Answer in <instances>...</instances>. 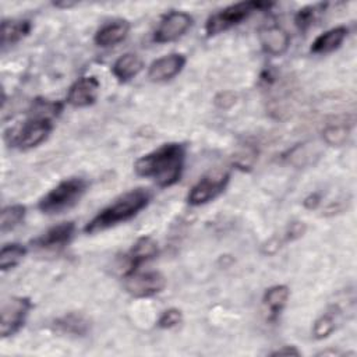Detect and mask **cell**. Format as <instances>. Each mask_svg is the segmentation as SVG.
Wrapping results in <instances>:
<instances>
[{
  "instance_id": "cell-5",
  "label": "cell",
  "mask_w": 357,
  "mask_h": 357,
  "mask_svg": "<svg viewBox=\"0 0 357 357\" xmlns=\"http://www.w3.org/2000/svg\"><path fill=\"white\" fill-rule=\"evenodd\" d=\"M265 1H240L230 4L215 14H212L205 22V32L208 36H215L220 32L230 29L244 21L251 13L269 7Z\"/></svg>"
},
{
  "instance_id": "cell-2",
  "label": "cell",
  "mask_w": 357,
  "mask_h": 357,
  "mask_svg": "<svg viewBox=\"0 0 357 357\" xmlns=\"http://www.w3.org/2000/svg\"><path fill=\"white\" fill-rule=\"evenodd\" d=\"M151 201V194L145 188H135L121 194L102 211H99L84 227L88 234H95L124 223L137 216Z\"/></svg>"
},
{
  "instance_id": "cell-24",
  "label": "cell",
  "mask_w": 357,
  "mask_h": 357,
  "mask_svg": "<svg viewBox=\"0 0 357 357\" xmlns=\"http://www.w3.org/2000/svg\"><path fill=\"white\" fill-rule=\"evenodd\" d=\"M325 6L326 4H314V6H307L300 8L294 17V22L297 28L300 31H307L317 21L319 14L325 10Z\"/></svg>"
},
{
  "instance_id": "cell-13",
  "label": "cell",
  "mask_w": 357,
  "mask_h": 357,
  "mask_svg": "<svg viewBox=\"0 0 357 357\" xmlns=\"http://www.w3.org/2000/svg\"><path fill=\"white\" fill-rule=\"evenodd\" d=\"M158 255V244L152 237H139L126 255V272L124 276L132 273L139 265L153 259Z\"/></svg>"
},
{
  "instance_id": "cell-25",
  "label": "cell",
  "mask_w": 357,
  "mask_h": 357,
  "mask_svg": "<svg viewBox=\"0 0 357 357\" xmlns=\"http://www.w3.org/2000/svg\"><path fill=\"white\" fill-rule=\"evenodd\" d=\"M335 325H336V321L332 312L322 314L314 324V328H312L314 337L318 340L328 337L335 331Z\"/></svg>"
},
{
  "instance_id": "cell-28",
  "label": "cell",
  "mask_w": 357,
  "mask_h": 357,
  "mask_svg": "<svg viewBox=\"0 0 357 357\" xmlns=\"http://www.w3.org/2000/svg\"><path fill=\"white\" fill-rule=\"evenodd\" d=\"M319 202H321V195L318 194V192H312V194H310L305 199H304V206L307 208V209H315L318 205H319Z\"/></svg>"
},
{
  "instance_id": "cell-27",
  "label": "cell",
  "mask_w": 357,
  "mask_h": 357,
  "mask_svg": "<svg viewBox=\"0 0 357 357\" xmlns=\"http://www.w3.org/2000/svg\"><path fill=\"white\" fill-rule=\"evenodd\" d=\"M305 231V225L303 222H291L284 233V241H291L301 237Z\"/></svg>"
},
{
  "instance_id": "cell-17",
  "label": "cell",
  "mask_w": 357,
  "mask_h": 357,
  "mask_svg": "<svg viewBox=\"0 0 357 357\" xmlns=\"http://www.w3.org/2000/svg\"><path fill=\"white\" fill-rule=\"evenodd\" d=\"M347 36V28L346 26H335L328 29L326 32L321 33L315 38V40L311 45V53L314 54H326L337 47L344 42Z\"/></svg>"
},
{
  "instance_id": "cell-7",
  "label": "cell",
  "mask_w": 357,
  "mask_h": 357,
  "mask_svg": "<svg viewBox=\"0 0 357 357\" xmlns=\"http://www.w3.org/2000/svg\"><path fill=\"white\" fill-rule=\"evenodd\" d=\"M32 303L28 297H11L1 304L0 312V333L1 337H8L15 335L29 314Z\"/></svg>"
},
{
  "instance_id": "cell-18",
  "label": "cell",
  "mask_w": 357,
  "mask_h": 357,
  "mask_svg": "<svg viewBox=\"0 0 357 357\" xmlns=\"http://www.w3.org/2000/svg\"><path fill=\"white\" fill-rule=\"evenodd\" d=\"M54 331L64 333V335H71V336H85L89 329L91 324L89 321L77 312H68L53 322Z\"/></svg>"
},
{
  "instance_id": "cell-10",
  "label": "cell",
  "mask_w": 357,
  "mask_h": 357,
  "mask_svg": "<svg viewBox=\"0 0 357 357\" xmlns=\"http://www.w3.org/2000/svg\"><path fill=\"white\" fill-rule=\"evenodd\" d=\"M100 84L96 77H81L68 89L67 103L74 107H86L95 103Z\"/></svg>"
},
{
  "instance_id": "cell-9",
  "label": "cell",
  "mask_w": 357,
  "mask_h": 357,
  "mask_svg": "<svg viewBox=\"0 0 357 357\" xmlns=\"http://www.w3.org/2000/svg\"><path fill=\"white\" fill-rule=\"evenodd\" d=\"M192 25V17L184 11H170L165 14L155 32L153 40L156 43H169L181 38Z\"/></svg>"
},
{
  "instance_id": "cell-8",
  "label": "cell",
  "mask_w": 357,
  "mask_h": 357,
  "mask_svg": "<svg viewBox=\"0 0 357 357\" xmlns=\"http://www.w3.org/2000/svg\"><path fill=\"white\" fill-rule=\"evenodd\" d=\"M166 286V279L162 273L151 272H132L124 276V287L128 294L137 298L151 297L160 293Z\"/></svg>"
},
{
  "instance_id": "cell-23",
  "label": "cell",
  "mask_w": 357,
  "mask_h": 357,
  "mask_svg": "<svg viewBox=\"0 0 357 357\" xmlns=\"http://www.w3.org/2000/svg\"><path fill=\"white\" fill-rule=\"evenodd\" d=\"M26 208L24 205H8L6 208H3L1 215H0V229L1 233H7L13 229H15L25 216Z\"/></svg>"
},
{
  "instance_id": "cell-29",
  "label": "cell",
  "mask_w": 357,
  "mask_h": 357,
  "mask_svg": "<svg viewBox=\"0 0 357 357\" xmlns=\"http://www.w3.org/2000/svg\"><path fill=\"white\" fill-rule=\"evenodd\" d=\"M272 356H300V351L294 346H283L271 353Z\"/></svg>"
},
{
  "instance_id": "cell-1",
  "label": "cell",
  "mask_w": 357,
  "mask_h": 357,
  "mask_svg": "<svg viewBox=\"0 0 357 357\" xmlns=\"http://www.w3.org/2000/svg\"><path fill=\"white\" fill-rule=\"evenodd\" d=\"M184 160L185 146L178 142H169L141 156L135 162L134 170L138 176L153 180L159 187H170L180 180Z\"/></svg>"
},
{
  "instance_id": "cell-4",
  "label": "cell",
  "mask_w": 357,
  "mask_h": 357,
  "mask_svg": "<svg viewBox=\"0 0 357 357\" xmlns=\"http://www.w3.org/2000/svg\"><path fill=\"white\" fill-rule=\"evenodd\" d=\"M53 119L31 114L20 126L8 128L6 131V142L18 149H31L42 144L50 134L53 128Z\"/></svg>"
},
{
  "instance_id": "cell-11",
  "label": "cell",
  "mask_w": 357,
  "mask_h": 357,
  "mask_svg": "<svg viewBox=\"0 0 357 357\" xmlns=\"http://www.w3.org/2000/svg\"><path fill=\"white\" fill-rule=\"evenodd\" d=\"M185 66V57L180 53H170L155 60L148 70V78L153 82H163L174 78Z\"/></svg>"
},
{
  "instance_id": "cell-16",
  "label": "cell",
  "mask_w": 357,
  "mask_h": 357,
  "mask_svg": "<svg viewBox=\"0 0 357 357\" xmlns=\"http://www.w3.org/2000/svg\"><path fill=\"white\" fill-rule=\"evenodd\" d=\"M144 68L142 59L135 53H124L112 66V74L120 82H127L137 77Z\"/></svg>"
},
{
  "instance_id": "cell-26",
  "label": "cell",
  "mask_w": 357,
  "mask_h": 357,
  "mask_svg": "<svg viewBox=\"0 0 357 357\" xmlns=\"http://www.w3.org/2000/svg\"><path fill=\"white\" fill-rule=\"evenodd\" d=\"M181 318H183V317H181V311H180V310H177V308H169V310H165V311L160 314V317H159L156 325H158L159 328H162V329H170V328L177 326V325L181 322Z\"/></svg>"
},
{
  "instance_id": "cell-6",
  "label": "cell",
  "mask_w": 357,
  "mask_h": 357,
  "mask_svg": "<svg viewBox=\"0 0 357 357\" xmlns=\"http://www.w3.org/2000/svg\"><path fill=\"white\" fill-rule=\"evenodd\" d=\"M230 180V174L226 170H215L199 178L190 190L187 195V202L190 205L198 206L215 199L222 194Z\"/></svg>"
},
{
  "instance_id": "cell-14",
  "label": "cell",
  "mask_w": 357,
  "mask_h": 357,
  "mask_svg": "<svg viewBox=\"0 0 357 357\" xmlns=\"http://www.w3.org/2000/svg\"><path fill=\"white\" fill-rule=\"evenodd\" d=\"M259 42L265 53L271 56H280L289 49L290 36L282 26L269 24L259 29Z\"/></svg>"
},
{
  "instance_id": "cell-22",
  "label": "cell",
  "mask_w": 357,
  "mask_h": 357,
  "mask_svg": "<svg viewBox=\"0 0 357 357\" xmlns=\"http://www.w3.org/2000/svg\"><path fill=\"white\" fill-rule=\"evenodd\" d=\"M350 134V124L347 121H336V123H329L324 131L322 137L328 145H343Z\"/></svg>"
},
{
  "instance_id": "cell-20",
  "label": "cell",
  "mask_w": 357,
  "mask_h": 357,
  "mask_svg": "<svg viewBox=\"0 0 357 357\" xmlns=\"http://www.w3.org/2000/svg\"><path fill=\"white\" fill-rule=\"evenodd\" d=\"M290 296V290L284 284H276L266 289L264 294V304L271 312V317L275 319L279 317L282 310L284 308Z\"/></svg>"
},
{
  "instance_id": "cell-21",
  "label": "cell",
  "mask_w": 357,
  "mask_h": 357,
  "mask_svg": "<svg viewBox=\"0 0 357 357\" xmlns=\"http://www.w3.org/2000/svg\"><path fill=\"white\" fill-rule=\"evenodd\" d=\"M25 254H26V248L22 244L11 243V244L3 245L0 251V269L1 271L13 269L21 262Z\"/></svg>"
},
{
  "instance_id": "cell-19",
  "label": "cell",
  "mask_w": 357,
  "mask_h": 357,
  "mask_svg": "<svg viewBox=\"0 0 357 357\" xmlns=\"http://www.w3.org/2000/svg\"><path fill=\"white\" fill-rule=\"evenodd\" d=\"M31 31L28 20H3L1 22V49L20 42Z\"/></svg>"
},
{
  "instance_id": "cell-12",
  "label": "cell",
  "mask_w": 357,
  "mask_h": 357,
  "mask_svg": "<svg viewBox=\"0 0 357 357\" xmlns=\"http://www.w3.org/2000/svg\"><path fill=\"white\" fill-rule=\"evenodd\" d=\"M75 225L73 222H63L57 226L50 227L43 234L32 240V245L40 250H52L67 245L74 237Z\"/></svg>"
},
{
  "instance_id": "cell-15",
  "label": "cell",
  "mask_w": 357,
  "mask_h": 357,
  "mask_svg": "<svg viewBox=\"0 0 357 357\" xmlns=\"http://www.w3.org/2000/svg\"><path fill=\"white\" fill-rule=\"evenodd\" d=\"M130 32V22L126 20H114L103 24L95 33V43L100 47H112L123 42Z\"/></svg>"
},
{
  "instance_id": "cell-3",
  "label": "cell",
  "mask_w": 357,
  "mask_h": 357,
  "mask_svg": "<svg viewBox=\"0 0 357 357\" xmlns=\"http://www.w3.org/2000/svg\"><path fill=\"white\" fill-rule=\"evenodd\" d=\"M86 188L88 183L82 177L66 178L39 199L38 209L46 215L61 213L78 204Z\"/></svg>"
}]
</instances>
